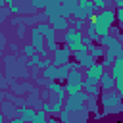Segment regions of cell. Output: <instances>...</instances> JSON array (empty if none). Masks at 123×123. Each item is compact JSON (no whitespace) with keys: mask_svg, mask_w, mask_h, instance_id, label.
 <instances>
[{"mask_svg":"<svg viewBox=\"0 0 123 123\" xmlns=\"http://www.w3.org/2000/svg\"><path fill=\"white\" fill-rule=\"evenodd\" d=\"M73 25H75V29H79V31H81V29L85 27V23H83V19H79V17H75V21H73Z\"/></svg>","mask_w":123,"mask_h":123,"instance_id":"26","label":"cell"},{"mask_svg":"<svg viewBox=\"0 0 123 123\" xmlns=\"http://www.w3.org/2000/svg\"><path fill=\"white\" fill-rule=\"evenodd\" d=\"M113 2L117 4V8H119V6H123V0H113Z\"/></svg>","mask_w":123,"mask_h":123,"instance_id":"31","label":"cell"},{"mask_svg":"<svg viewBox=\"0 0 123 123\" xmlns=\"http://www.w3.org/2000/svg\"><path fill=\"white\" fill-rule=\"evenodd\" d=\"M63 42H65L67 48H71V52H77V50L88 48V46L85 44V37H83V33H81L79 29H75V27L65 31V35H63Z\"/></svg>","mask_w":123,"mask_h":123,"instance_id":"2","label":"cell"},{"mask_svg":"<svg viewBox=\"0 0 123 123\" xmlns=\"http://www.w3.org/2000/svg\"><path fill=\"white\" fill-rule=\"evenodd\" d=\"M88 52H90L94 58H102V56H104V48H102V46H90Z\"/></svg>","mask_w":123,"mask_h":123,"instance_id":"16","label":"cell"},{"mask_svg":"<svg viewBox=\"0 0 123 123\" xmlns=\"http://www.w3.org/2000/svg\"><path fill=\"white\" fill-rule=\"evenodd\" d=\"M98 29H96V25H94V21H88V25H86V37L94 42V40H98Z\"/></svg>","mask_w":123,"mask_h":123,"instance_id":"13","label":"cell"},{"mask_svg":"<svg viewBox=\"0 0 123 123\" xmlns=\"http://www.w3.org/2000/svg\"><path fill=\"white\" fill-rule=\"evenodd\" d=\"M31 42L35 44L37 52L40 56H46V50H44V40H42V33H38L37 29H31Z\"/></svg>","mask_w":123,"mask_h":123,"instance_id":"9","label":"cell"},{"mask_svg":"<svg viewBox=\"0 0 123 123\" xmlns=\"http://www.w3.org/2000/svg\"><path fill=\"white\" fill-rule=\"evenodd\" d=\"M8 4H13V0H8Z\"/></svg>","mask_w":123,"mask_h":123,"instance_id":"32","label":"cell"},{"mask_svg":"<svg viewBox=\"0 0 123 123\" xmlns=\"http://www.w3.org/2000/svg\"><path fill=\"white\" fill-rule=\"evenodd\" d=\"M46 113L48 111H44V110H40L37 115H35V119H33V123H46Z\"/></svg>","mask_w":123,"mask_h":123,"instance_id":"18","label":"cell"},{"mask_svg":"<svg viewBox=\"0 0 123 123\" xmlns=\"http://www.w3.org/2000/svg\"><path fill=\"white\" fill-rule=\"evenodd\" d=\"M42 77H46L48 81H52V79H58V65H48V67H44V71H42Z\"/></svg>","mask_w":123,"mask_h":123,"instance_id":"14","label":"cell"},{"mask_svg":"<svg viewBox=\"0 0 123 123\" xmlns=\"http://www.w3.org/2000/svg\"><path fill=\"white\" fill-rule=\"evenodd\" d=\"M117 19V13L113 12V10H102L100 13H96L94 17H92V21H94V25H96V29H98V33L104 37V35H108V31H110V27L113 25V21Z\"/></svg>","mask_w":123,"mask_h":123,"instance_id":"1","label":"cell"},{"mask_svg":"<svg viewBox=\"0 0 123 123\" xmlns=\"http://www.w3.org/2000/svg\"><path fill=\"white\" fill-rule=\"evenodd\" d=\"M100 86H102V90H111L115 86V77L111 73H104V77L100 79Z\"/></svg>","mask_w":123,"mask_h":123,"instance_id":"11","label":"cell"},{"mask_svg":"<svg viewBox=\"0 0 123 123\" xmlns=\"http://www.w3.org/2000/svg\"><path fill=\"white\" fill-rule=\"evenodd\" d=\"M104 63H94V65H90V67H86V71H85V81L86 83H92V85H98L100 83V79L104 77Z\"/></svg>","mask_w":123,"mask_h":123,"instance_id":"5","label":"cell"},{"mask_svg":"<svg viewBox=\"0 0 123 123\" xmlns=\"http://www.w3.org/2000/svg\"><path fill=\"white\" fill-rule=\"evenodd\" d=\"M17 37H19V38L25 37V27H19V29H17Z\"/></svg>","mask_w":123,"mask_h":123,"instance_id":"28","label":"cell"},{"mask_svg":"<svg viewBox=\"0 0 123 123\" xmlns=\"http://www.w3.org/2000/svg\"><path fill=\"white\" fill-rule=\"evenodd\" d=\"M115 88H117V92H119V96L123 98V77H119V79H115Z\"/></svg>","mask_w":123,"mask_h":123,"instance_id":"23","label":"cell"},{"mask_svg":"<svg viewBox=\"0 0 123 123\" xmlns=\"http://www.w3.org/2000/svg\"><path fill=\"white\" fill-rule=\"evenodd\" d=\"M115 13H117V21L123 25V6H119V8L115 10Z\"/></svg>","mask_w":123,"mask_h":123,"instance_id":"25","label":"cell"},{"mask_svg":"<svg viewBox=\"0 0 123 123\" xmlns=\"http://www.w3.org/2000/svg\"><path fill=\"white\" fill-rule=\"evenodd\" d=\"M35 29L48 38V48H50V50H58V48H56V37H54V31H56V29H54L52 25H48V23H38Z\"/></svg>","mask_w":123,"mask_h":123,"instance_id":"6","label":"cell"},{"mask_svg":"<svg viewBox=\"0 0 123 123\" xmlns=\"http://www.w3.org/2000/svg\"><path fill=\"white\" fill-rule=\"evenodd\" d=\"M94 63H96V58H94L92 54H88V56L81 62V65H83V67H90V65H94Z\"/></svg>","mask_w":123,"mask_h":123,"instance_id":"17","label":"cell"},{"mask_svg":"<svg viewBox=\"0 0 123 123\" xmlns=\"http://www.w3.org/2000/svg\"><path fill=\"white\" fill-rule=\"evenodd\" d=\"M10 12H12V13H19V8H17L15 4H10Z\"/></svg>","mask_w":123,"mask_h":123,"instance_id":"27","label":"cell"},{"mask_svg":"<svg viewBox=\"0 0 123 123\" xmlns=\"http://www.w3.org/2000/svg\"><path fill=\"white\" fill-rule=\"evenodd\" d=\"M48 88H50V90H54L56 94H62V92H65V88H63L62 85H58V83H50V85H48Z\"/></svg>","mask_w":123,"mask_h":123,"instance_id":"21","label":"cell"},{"mask_svg":"<svg viewBox=\"0 0 123 123\" xmlns=\"http://www.w3.org/2000/svg\"><path fill=\"white\" fill-rule=\"evenodd\" d=\"M69 58H71V48L62 46V48L54 50V65H58V67L69 63Z\"/></svg>","mask_w":123,"mask_h":123,"instance_id":"7","label":"cell"},{"mask_svg":"<svg viewBox=\"0 0 123 123\" xmlns=\"http://www.w3.org/2000/svg\"><path fill=\"white\" fill-rule=\"evenodd\" d=\"M83 77H85V75H83L79 69H71V71H69V77H67V83H65V90H67L69 94L81 92L83 86H85V79H83Z\"/></svg>","mask_w":123,"mask_h":123,"instance_id":"4","label":"cell"},{"mask_svg":"<svg viewBox=\"0 0 123 123\" xmlns=\"http://www.w3.org/2000/svg\"><path fill=\"white\" fill-rule=\"evenodd\" d=\"M10 123H27V121H25V119H21V117H17V119H15V117H13V119H12V121H10Z\"/></svg>","mask_w":123,"mask_h":123,"instance_id":"29","label":"cell"},{"mask_svg":"<svg viewBox=\"0 0 123 123\" xmlns=\"http://www.w3.org/2000/svg\"><path fill=\"white\" fill-rule=\"evenodd\" d=\"M48 21H50V25H52L56 31H67V29H69V23H67V21H65V17H63V15H60V13L48 15Z\"/></svg>","mask_w":123,"mask_h":123,"instance_id":"8","label":"cell"},{"mask_svg":"<svg viewBox=\"0 0 123 123\" xmlns=\"http://www.w3.org/2000/svg\"><path fill=\"white\" fill-rule=\"evenodd\" d=\"M60 119H62L63 123H67V121H69V110H62V113H60Z\"/></svg>","mask_w":123,"mask_h":123,"instance_id":"24","label":"cell"},{"mask_svg":"<svg viewBox=\"0 0 123 123\" xmlns=\"http://www.w3.org/2000/svg\"><path fill=\"white\" fill-rule=\"evenodd\" d=\"M23 52H25V56H35V52H37V48H35V44L31 42V44H27V46L23 48Z\"/></svg>","mask_w":123,"mask_h":123,"instance_id":"22","label":"cell"},{"mask_svg":"<svg viewBox=\"0 0 123 123\" xmlns=\"http://www.w3.org/2000/svg\"><path fill=\"white\" fill-rule=\"evenodd\" d=\"M48 123H60V119H58V117H52V119H50Z\"/></svg>","mask_w":123,"mask_h":123,"instance_id":"30","label":"cell"},{"mask_svg":"<svg viewBox=\"0 0 123 123\" xmlns=\"http://www.w3.org/2000/svg\"><path fill=\"white\" fill-rule=\"evenodd\" d=\"M65 110H69V111H81L83 110V100H79L77 96H71L69 94V98L65 102Z\"/></svg>","mask_w":123,"mask_h":123,"instance_id":"10","label":"cell"},{"mask_svg":"<svg viewBox=\"0 0 123 123\" xmlns=\"http://www.w3.org/2000/svg\"><path fill=\"white\" fill-rule=\"evenodd\" d=\"M111 75H113L115 79L123 77V56H117V58H115V62H113V65H111Z\"/></svg>","mask_w":123,"mask_h":123,"instance_id":"12","label":"cell"},{"mask_svg":"<svg viewBox=\"0 0 123 123\" xmlns=\"http://www.w3.org/2000/svg\"><path fill=\"white\" fill-rule=\"evenodd\" d=\"M35 115H37V113H35L31 108H19V117H21V119H25V121H33Z\"/></svg>","mask_w":123,"mask_h":123,"instance_id":"15","label":"cell"},{"mask_svg":"<svg viewBox=\"0 0 123 123\" xmlns=\"http://www.w3.org/2000/svg\"><path fill=\"white\" fill-rule=\"evenodd\" d=\"M100 104L104 108L106 113H113V111H119L121 110V96L119 92H110V90H104L102 98H100Z\"/></svg>","mask_w":123,"mask_h":123,"instance_id":"3","label":"cell"},{"mask_svg":"<svg viewBox=\"0 0 123 123\" xmlns=\"http://www.w3.org/2000/svg\"><path fill=\"white\" fill-rule=\"evenodd\" d=\"M50 2H54V0H33V8L35 10H40V8H46Z\"/></svg>","mask_w":123,"mask_h":123,"instance_id":"19","label":"cell"},{"mask_svg":"<svg viewBox=\"0 0 123 123\" xmlns=\"http://www.w3.org/2000/svg\"><path fill=\"white\" fill-rule=\"evenodd\" d=\"M62 104H63V102H62V100H58L54 106H50V113H56V115H60V113H62V108H63Z\"/></svg>","mask_w":123,"mask_h":123,"instance_id":"20","label":"cell"}]
</instances>
